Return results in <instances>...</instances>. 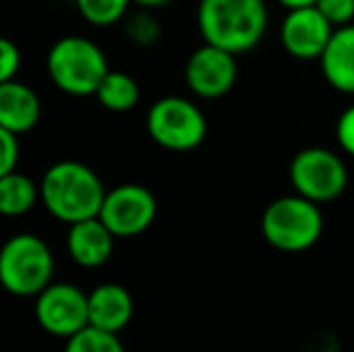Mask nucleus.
I'll return each instance as SVG.
<instances>
[{
	"instance_id": "25",
	"label": "nucleus",
	"mask_w": 354,
	"mask_h": 352,
	"mask_svg": "<svg viewBox=\"0 0 354 352\" xmlns=\"http://www.w3.org/2000/svg\"><path fill=\"white\" fill-rule=\"evenodd\" d=\"M133 3H136L138 8L157 10V8H164V5H169V3H171V0H133Z\"/></svg>"
},
{
	"instance_id": "11",
	"label": "nucleus",
	"mask_w": 354,
	"mask_h": 352,
	"mask_svg": "<svg viewBox=\"0 0 354 352\" xmlns=\"http://www.w3.org/2000/svg\"><path fill=\"white\" fill-rule=\"evenodd\" d=\"M333 32L335 27L328 22L326 15L316 5H304V8L287 10L280 24V41L292 58L313 61V58H321Z\"/></svg>"
},
{
	"instance_id": "15",
	"label": "nucleus",
	"mask_w": 354,
	"mask_h": 352,
	"mask_svg": "<svg viewBox=\"0 0 354 352\" xmlns=\"http://www.w3.org/2000/svg\"><path fill=\"white\" fill-rule=\"evenodd\" d=\"M39 118L41 102L32 87L19 80H8L0 85V126L22 136L37 128Z\"/></svg>"
},
{
	"instance_id": "20",
	"label": "nucleus",
	"mask_w": 354,
	"mask_h": 352,
	"mask_svg": "<svg viewBox=\"0 0 354 352\" xmlns=\"http://www.w3.org/2000/svg\"><path fill=\"white\" fill-rule=\"evenodd\" d=\"M123 29H126V37L140 48L154 46L162 39V24H159V19L154 17L149 8L128 12L126 19H123Z\"/></svg>"
},
{
	"instance_id": "8",
	"label": "nucleus",
	"mask_w": 354,
	"mask_h": 352,
	"mask_svg": "<svg viewBox=\"0 0 354 352\" xmlns=\"http://www.w3.org/2000/svg\"><path fill=\"white\" fill-rule=\"evenodd\" d=\"M99 220L113 232L116 239H131L147 232L157 220V198L140 183H121L106 191Z\"/></svg>"
},
{
	"instance_id": "5",
	"label": "nucleus",
	"mask_w": 354,
	"mask_h": 352,
	"mask_svg": "<svg viewBox=\"0 0 354 352\" xmlns=\"http://www.w3.org/2000/svg\"><path fill=\"white\" fill-rule=\"evenodd\" d=\"M46 71L61 92L71 97H89L102 85L111 68L104 51L87 37H63L46 56Z\"/></svg>"
},
{
	"instance_id": "22",
	"label": "nucleus",
	"mask_w": 354,
	"mask_h": 352,
	"mask_svg": "<svg viewBox=\"0 0 354 352\" xmlns=\"http://www.w3.org/2000/svg\"><path fill=\"white\" fill-rule=\"evenodd\" d=\"M19 162V140L17 133L0 126V176L17 169Z\"/></svg>"
},
{
	"instance_id": "2",
	"label": "nucleus",
	"mask_w": 354,
	"mask_h": 352,
	"mask_svg": "<svg viewBox=\"0 0 354 352\" xmlns=\"http://www.w3.org/2000/svg\"><path fill=\"white\" fill-rule=\"evenodd\" d=\"M39 193L48 215H53L58 222L73 225L99 215L106 188L92 167L63 160L46 169L39 181Z\"/></svg>"
},
{
	"instance_id": "6",
	"label": "nucleus",
	"mask_w": 354,
	"mask_h": 352,
	"mask_svg": "<svg viewBox=\"0 0 354 352\" xmlns=\"http://www.w3.org/2000/svg\"><path fill=\"white\" fill-rule=\"evenodd\" d=\"M147 133L159 147L171 152H191L207 136V118L196 102L186 97H162L147 111Z\"/></svg>"
},
{
	"instance_id": "4",
	"label": "nucleus",
	"mask_w": 354,
	"mask_h": 352,
	"mask_svg": "<svg viewBox=\"0 0 354 352\" xmlns=\"http://www.w3.org/2000/svg\"><path fill=\"white\" fill-rule=\"evenodd\" d=\"M56 261L41 237L15 234L0 246V287L15 297H37L53 282Z\"/></svg>"
},
{
	"instance_id": "1",
	"label": "nucleus",
	"mask_w": 354,
	"mask_h": 352,
	"mask_svg": "<svg viewBox=\"0 0 354 352\" xmlns=\"http://www.w3.org/2000/svg\"><path fill=\"white\" fill-rule=\"evenodd\" d=\"M198 32L203 41L232 53H248L268 32L266 0H201Z\"/></svg>"
},
{
	"instance_id": "10",
	"label": "nucleus",
	"mask_w": 354,
	"mask_h": 352,
	"mask_svg": "<svg viewBox=\"0 0 354 352\" xmlns=\"http://www.w3.org/2000/svg\"><path fill=\"white\" fill-rule=\"evenodd\" d=\"M186 85L201 99H219L232 92L239 77L236 53L203 44L186 61Z\"/></svg>"
},
{
	"instance_id": "12",
	"label": "nucleus",
	"mask_w": 354,
	"mask_h": 352,
	"mask_svg": "<svg viewBox=\"0 0 354 352\" xmlns=\"http://www.w3.org/2000/svg\"><path fill=\"white\" fill-rule=\"evenodd\" d=\"M113 241H116V237L99 220V215L68 225V256L82 268H99L109 263L113 254Z\"/></svg>"
},
{
	"instance_id": "18",
	"label": "nucleus",
	"mask_w": 354,
	"mask_h": 352,
	"mask_svg": "<svg viewBox=\"0 0 354 352\" xmlns=\"http://www.w3.org/2000/svg\"><path fill=\"white\" fill-rule=\"evenodd\" d=\"M68 352H123V340L118 333L87 324L66 340Z\"/></svg>"
},
{
	"instance_id": "26",
	"label": "nucleus",
	"mask_w": 354,
	"mask_h": 352,
	"mask_svg": "<svg viewBox=\"0 0 354 352\" xmlns=\"http://www.w3.org/2000/svg\"><path fill=\"white\" fill-rule=\"evenodd\" d=\"M284 10H292V8H304V5H316V0H277Z\"/></svg>"
},
{
	"instance_id": "14",
	"label": "nucleus",
	"mask_w": 354,
	"mask_h": 352,
	"mask_svg": "<svg viewBox=\"0 0 354 352\" xmlns=\"http://www.w3.org/2000/svg\"><path fill=\"white\" fill-rule=\"evenodd\" d=\"M89 299V324L99 326V328L121 333L133 319V304L131 292L118 282H104L97 285L87 295Z\"/></svg>"
},
{
	"instance_id": "17",
	"label": "nucleus",
	"mask_w": 354,
	"mask_h": 352,
	"mask_svg": "<svg viewBox=\"0 0 354 352\" xmlns=\"http://www.w3.org/2000/svg\"><path fill=\"white\" fill-rule=\"evenodd\" d=\"M94 97H97V102L104 109H109L113 113H123L138 106V102H140V85L128 73L109 71L104 75L102 85L94 92Z\"/></svg>"
},
{
	"instance_id": "21",
	"label": "nucleus",
	"mask_w": 354,
	"mask_h": 352,
	"mask_svg": "<svg viewBox=\"0 0 354 352\" xmlns=\"http://www.w3.org/2000/svg\"><path fill=\"white\" fill-rule=\"evenodd\" d=\"M22 66V53L12 39L0 37V85L8 80H15Z\"/></svg>"
},
{
	"instance_id": "3",
	"label": "nucleus",
	"mask_w": 354,
	"mask_h": 352,
	"mask_svg": "<svg viewBox=\"0 0 354 352\" xmlns=\"http://www.w3.org/2000/svg\"><path fill=\"white\" fill-rule=\"evenodd\" d=\"M323 227L321 205L299 193L275 198L261 217L263 239L284 254H301L316 246L323 237Z\"/></svg>"
},
{
	"instance_id": "23",
	"label": "nucleus",
	"mask_w": 354,
	"mask_h": 352,
	"mask_svg": "<svg viewBox=\"0 0 354 352\" xmlns=\"http://www.w3.org/2000/svg\"><path fill=\"white\" fill-rule=\"evenodd\" d=\"M316 8L326 15L333 27L354 22V0H316Z\"/></svg>"
},
{
	"instance_id": "16",
	"label": "nucleus",
	"mask_w": 354,
	"mask_h": 352,
	"mask_svg": "<svg viewBox=\"0 0 354 352\" xmlns=\"http://www.w3.org/2000/svg\"><path fill=\"white\" fill-rule=\"evenodd\" d=\"M41 201L39 183L17 169L0 176V215L3 217H22Z\"/></svg>"
},
{
	"instance_id": "9",
	"label": "nucleus",
	"mask_w": 354,
	"mask_h": 352,
	"mask_svg": "<svg viewBox=\"0 0 354 352\" xmlns=\"http://www.w3.org/2000/svg\"><path fill=\"white\" fill-rule=\"evenodd\" d=\"M34 316L53 338L68 340L89 324L87 292L71 282H51L34 297Z\"/></svg>"
},
{
	"instance_id": "7",
	"label": "nucleus",
	"mask_w": 354,
	"mask_h": 352,
	"mask_svg": "<svg viewBox=\"0 0 354 352\" xmlns=\"http://www.w3.org/2000/svg\"><path fill=\"white\" fill-rule=\"evenodd\" d=\"M289 181L294 193L326 205L345 193L350 172L337 152L328 147H304L289 162Z\"/></svg>"
},
{
	"instance_id": "19",
	"label": "nucleus",
	"mask_w": 354,
	"mask_h": 352,
	"mask_svg": "<svg viewBox=\"0 0 354 352\" xmlns=\"http://www.w3.org/2000/svg\"><path fill=\"white\" fill-rule=\"evenodd\" d=\"M133 0H75L80 15L94 27H111L126 19Z\"/></svg>"
},
{
	"instance_id": "24",
	"label": "nucleus",
	"mask_w": 354,
	"mask_h": 352,
	"mask_svg": "<svg viewBox=\"0 0 354 352\" xmlns=\"http://www.w3.org/2000/svg\"><path fill=\"white\" fill-rule=\"evenodd\" d=\"M335 138H337V145L342 147V152L354 157V104H350L340 113V118H337Z\"/></svg>"
},
{
	"instance_id": "13",
	"label": "nucleus",
	"mask_w": 354,
	"mask_h": 352,
	"mask_svg": "<svg viewBox=\"0 0 354 352\" xmlns=\"http://www.w3.org/2000/svg\"><path fill=\"white\" fill-rule=\"evenodd\" d=\"M318 61L328 85L354 97V22L335 27Z\"/></svg>"
}]
</instances>
